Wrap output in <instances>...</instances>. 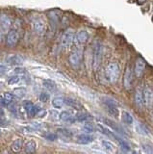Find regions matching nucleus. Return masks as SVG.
<instances>
[{
	"instance_id": "obj_1",
	"label": "nucleus",
	"mask_w": 153,
	"mask_h": 154,
	"mask_svg": "<svg viewBox=\"0 0 153 154\" xmlns=\"http://www.w3.org/2000/svg\"><path fill=\"white\" fill-rule=\"evenodd\" d=\"M119 73H121V67H119L118 63H109L105 69V77L110 82V83L115 84L118 82L119 78Z\"/></svg>"
},
{
	"instance_id": "obj_2",
	"label": "nucleus",
	"mask_w": 153,
	"mask_h": 154,
	"mask_svg": "<svg viewBox=\"0 0 153 154\" xmlns=\"http://www.w3.org/2000/svg\"><path fill=\"white\" fill-rule=\"evenodd\" d=\"M103 59V45L99 41L94 42L93 50V67L94 70H97L101 66Z\"/></svg>"
},
{
	"instance_id": "obj_3",
	"label": "nucleus",
	"mask_w": 153,
	"mask_h": 154,
	"mask_svg": "<svg viewBox=\"0 0 153 154\" xmlns=\"http://www.w3.org/2000/svg\"><path fill=\"white\" fill-rule=\"evenodd\" d=\"M32 27L34 32L39 36H44L46 32V22L44 21V19L41 17H35L33 19Z\"/></svg>"
},
{
	"instance_id": "obj_4",
	"label": "nucleus",
	"mask_w": 153,
	"mask_h": 154,
	"mask_svg": "<svg viewBox=\"0 0 153 154\" xmlns=\"http://www.w3.org/2000/svg\"><path fill=\"white\" fill-rule=\"evenodd\" d=\"M75 41V33L73 29H68L66 30V32L63 34L61 38V46L62 48H66L69 47L73 43V42Z\"/></svg>"
},
{
	"instance_id": "obj_5",
	"label": "nucleus",
	"mask_w": 153,
	"mask_h": 154,
	"mask_svg": "<svg viewBox=\"0 0 153 154\" xmlns=\"http://www.w3.org/2000/svg\"><path fill=\"white\" fill-rule=\"evenodd\" d=\"M82 57H83L82 50L79 49V48H76L69 56V64L73 67H78L81 65V62H82Z\"/></svg>"
},
{
	"instance_id": "obj_6",
	"label": "nucleus",
	"mask_w": 153,
	"mask_h": 154,
	"mask_svg": "<svg viewBox=\"0 0 153 154\" xmlns=\"http://www.w3.org/2000/svg\"><path fill=\"white\" fill-rule=\"evenodd\" d=\"M6 43L9 46H14L16 45L18 40H20V34H18V30H17L16 28L10 29L7 34H6Z\"/></svg>"
},
{
	"instance_id": "obj_7",
	"label": "nucleus",
	"mask_w": 153,
	"mask_h": 154,
	"mask_svg": "<svg viewBox=\"0 0 153 154\" xmlns=\"http://www.w3.org/2000/svg\"><path fill=\"white\" fill-rule=\"evenodd\" d=\"M23 107H24L25 112L27 113V115L29 116V117H35V116L39 114L40 111L41 110L40 109V107H38L37 105L33 104L29 100L23 101Z\"/></svg>"
},
{
	"instance_id": "obj_8",
	"label": "nucleus",
	"mask_w": 153,
	"mask_h": 154,
	"mask_svg": "<svg viewBox=\"0 0 153 154\" xmlns=\"http://www.w3.org/2000/svg\"><path fill=\"white\" fill-rule=\"evenodd\" d=\"M133 83V72L130 66H127L123 74V86L125 90H130Z\"/></svg>"
},
{
	"instance_id": "obj_9",
	"label": "nucleus",
	"mask_w": 153,
	"mask_h": 154,
	"mask_svg": "<svg viewBox=\"0 0 153 154\" xmlns=\"http://www.w3.org/2000/svg\"><path fill=\"white\" fill-rule=\"evenodd\" d=\"M145 69V61L141 57H138L135 62V69H134V72H135V76L140 78V77L143 74V71Z\"/></svg>"
},
{
	"instance_id": "obj_10",
	"label": "nucleus",
	"mask_w": 153,
	"mask_h": 154,
	"mask_svg": "<svg viewBox=\"0 0 153 154\" xmlns=\"http://www.w3.org/2000/svg\"><path fill=\"white\" fill-rule=\"evenodd\" d=\"M12 25L11 18L7 14H1L0 16V31L7 34V32L10 30V27Z\"/></svg>"
},
{
	"instance_id": "obj_11",
	"label": "nucleus",
	"mask_w": 153,
	"mask_h": 154,
	"mask_svg": "<svg viewBox=\"0 0 153 154\" xmlns=\"http://www.w3.org/2000/svg\"><path fill=\"white\" fill-rule=\"evenodd\" d=\"M14 99H15L14 94L4 93L3 94H0V106L1 107H9L14 103Z\"/></svg>"
},
{
	"instance_id": "obj_12",
	"label": "nucleus",
	"mask_w": 153,
	"mask_h": 154,
	"mask_svg": "<svg viewBox=\"0 0 153 154\" xmlns=\"http://www.w3.org/2000/svg\"><path fill=\"white\" fill-rule=\"evenodd\" d=\"M143 95H145V106L148 108H150L153 105V89L146 86L145 88L143 89Z\"/></svg>"
},
{
	"instance_id": "obj_13",
	"label": "nucleus",
	"mask_w": 153,
	"mask_h": 154,
	"mask_svg": "<svg viewBox=\"0 0 153 154\" xmlns=\"http://www.w3.org/2000/svg\"><path fill=\"white\" fill-rule=\"evenodd\" d=\"M135 103L139 106V107H142L143 105H145V95H143V88L140 87L136 90V93H135Z\"/></svg>"
},
{
	"instance_id": "obj_14",
	"label": "nucleus",
	"mask_w": 153,
	"mask_h": 154,
	"mask_svg": "<svg viewBox=\"0 0 153 154\" xmlns=\"http://www.w3.org/2000/svg\"><path fill=\"white\" fill-rule=\"evenodd\" d=\"M89 40V34L86 30H80L75 34V42L79 45H84Z\"/></svg>"
},
{
	"instance_id": "obj_15",
	"label": "nucleus",
	"mask_w": 153,
	"mask_h": 154,
	"mask_svg": "<svg viewBox=\"0 0 153 154\" xmlns=\"http://www.w3.org/2000/svg\"><path fill=\"white\" fill-rule=\"evenodd\" d=\"M93 141V136H90V135L88 133V134H80L77 136L76 138V142L80 144H89Z\"/></svg>"
},
{
	"instance_id": "obj_16",
	"label": "nucleus",
	"mask_w": 153,
	"mask_h": 154,
	"mask_svg": "<svg viewBox=\"0 0 153 154\" xmlns=\"http://www.w3.org/2000/svg\"><path fill=\"white\" fill-rule=\"evenodd\" d=\"M6 62L10 65H21L24 62V59L20 55H9L6 58Z\"/></svg>"
},
{
	"instance_id": "obj_17",
	"label": "nucleus",
	"mask_w": 153,
	"mask_h": 154,
	"mask_svg": "<svg viewBox=\"0 0 153 154\" xmlns=\"http://www.w3.org/2000/svg\"><path fill=\"white\" fill-rule=\"evenodd\" d=\"M102 122L107 125V126H109L111 129H113L115 132H117V133H119V134H123V131H122V129L118 126V125L113 122V120L111 119H102Z\"/></svg>"
},
{
	"instance_id": "obj_18",
	"label": "nucleus",
	"mask_w": 153,
	"mask_h": 154,
	"mask_svg": "<svg viewBox=\"0 0 153 154\" xmlns=\"http://www.w3.org/2000/svg\"><path fill=\"white\" fill-rule=\"evenodd\" d=\"M60 119L63 120V122H75L76 118L71 114L69 111H64L60 114Z\"/></svg>"
},
{
	"instance_id": "obj_19",
	"label": "nucleus",
	"mask_w": 153,
	"mask_h": 154,
	"mask_svg": "<svg viewBox=\"0 0 153 154\" xmlns=\"http://www.w3.org/2000/svg\"><path fill=\"white\" fill-rule=\"evenodd\" d=\"M36 147H37L36 142L33 141V140H29V141H27L24 144V151L26 153H35Z\"/></svg>"
},
{
	"instance_id": "obj_20",
	"label": "nucleus",
	"mask_w": 153,
	"mask_h": 154,
	"mask_svg": "<svg viewBox=\"0 0 153 154\" xmlns=\"http://www.w3.org/2000/svg\"><path fill=\"white\" fill-rule=\"evenodd\" d=\"M42 85H44V88L48 91H50V93H53V91H55L57 89L55 82H53L52 80H49V79H45L42 81Z\"/></svg>"
},
{
	"instance_id": "obj_21",
	"label": "nucleus",
	"mask_w": 153,
	"mask_h": 154,
	"mask_svg": "<svg viewBox=\"0 0 153 154\" xmlns=\"http://www.w3.org/2000/svg\"><path fill=\"white\" fill-rule=\"evenodd\" d=\"M21 147H22V140L20 138H17L16 139L15 141L13 142V143L11 144V149L13 152L17 153L21 150Z\"/></svg>"
},
{
	"instance_id": "obj_22",
	"label": "nucleus",
	"mask_w": 153,
	"mask_h": 154,
	"mask_svg": "<svg viewBox=\"0 0 153 154\" xmlns=\"http://www.w3.org/2000/svg\"><path fill=\"white\" fill-rule=\"evenodd\" d=\"M65 103L68 104L69 107L73 108L75 110H80L81 108H82V106H81V104L78 102L77 100H75L73 98H70V97H68L65 99Z\"/></svg>"
},
{
	"instance_id": "obj_23",
	"label": "nucleus",
	"mask_w": 153,
	"mask_h": 154,
	"mask_svg": "<svg viewBox=\"0 0 153 154\" xmlns=\"http://www.w3.org/2000/svg\"><path fill=\"white\" fill-rule=\"evenodd\" d=\"M97 129H98L99 131L101 132L102 134L106 135V136H109V137H113V138H115V139H117L118 141L119 140V138L117 136V135H115L113 132L110 131V130H108L107 128H105V126H103L102 124H97Z\"/></svg>"
},
{
	"instance_id": "obj_24",
	"label": "nucleus",
	"mask_w": 153,
	"mask_h": 154,
	"mask_svg": "<svg viewBox=\"0 0 153 154\" xmlns=\"http://www.w3.org/2000/svg\"><path fill=\"white\" fill-rule=\"evenodd\" d=\"M49 21H50V25L52 28H55L57 26V24L59 22V17L55 11L50 12L49 13Z\"/></svg>"
},
{
	"instance_id": "obj_25",
	"label": "nucleus",
	"mask_w": 153,
	"mask_h": 154,
	"mask_svg": "<svg viewBox=\"0 0 153 154\" xmlns=\"http://www.w3.org/2000/svg\"><path fill=\"white\" fill-rule=\"evenodd\" d=\"M64 104H65V99L63 97H55L52 100V106H53L55 109L63 108Z\"/></svg>"
},
{
	"instance_id": "obj_26",
	"label": "nucleus",
	"mask_w": 153,
	"mask_h": 154,
	"mask_svg": "<svg viewBox=\"0 0 153 154\" xmlns=\"http://www.w3.org/2000/svg\"><path fill=\"white\" fill-rule=\"evenodd\" d=\"M121 118H122L123 122L125 123H127V124H132L133 122H134L133 117L131 116V114L126 112V111H123V112H122V117Z\"/></svg>"
},
{
	"instance_id": "obj_27",
	"label": "nucleus",
	"mask_w": 153,
	"mask_h": 154,
	"mask_svg": "<svg viewBox=\"0 0 153 154\" xmlns=\"http://www.w3.org/2000/svg\"><path fill=\"white\" fill-rule=\"evenodd\" d=\"M58 134L60 135V136L62 138H65V139H69L70 137H72V133H71L69 130L68 129H64V128H62V129H58Z\"/></svg>"
},
{
	"instance_id": "obj_28",
	"label": "nucleus",
	"mask_w": 153,
	"mask_h": 154,
	"mask_svg": "<svg viewBox=\"0 0 153 154\" xmlns=\"http://www.w3.org/2000/svg\"><path fill=\"white\" fill-rule=\"evenodd\" d=\"M25 94H26V90L24 88H22V87L14 90V95L18 98H22L25 95Z\"/></svg>"
},
{
	"instance_id": "obj_29",
	"label": "nucleus",
	"mask_w": 153,
	"mask_h": 154,
	"mask_svg": "<svg viewBox=\"0 0 153 154\" xmlns=\"http://www.w3.org/2000/svg\"><path fill=\"white\" fill-rule=\"evenodd\" d=\"M76 119L79 120V122H87V120L92 119V116L87 114V113H80L76 116Z\"/></svg>"
},
{
	"instance_id": "obj_30",
	"label": "nucleus",
	"mask_w": 153,
	"mask_h": 154,
	"mask_svg": "<svg viewBox=\"0 0 153 154\" xmlns=\"http://www.w3.org/2000/svg\"><path fill=\"white\" fill-rule=\"evenodd\" d=\"M102 146L106 149L107 151H110V152H112L114 151V149H115V146L112 143H110L108 141H102Z\"/></svg>"
},
{
	"instance_id": "obj_31",
	"label": "nucleus",
	"mask_w": 153,
	"mask_h": 154,
	"mask_svg": "<svg viewBox=\"0 0 153 154\" xmlns=\"http://www.w3.org/2000/svg\"><path fill=\"white\" fill-rule=\"evenodd\" d=\"M7 124H8V119L6 118V115L4 114V112L1 109L0 110V125H2V126H6Z\"/></svg>"
},
{
	"instance_id": "obj_32",
	"label": "nucleus",
	"mask_w": 153,
	"mask_h": 154,
	"mask_svg": "<svg viewBox=\"0 0 153 154\" xmlns=\"http://www.w3.org/2000/svg\"><path fill=\"white\" fill-rule=\"evenodd\" d=\"M20 82V75H15V76H12L10 77V79L8 80V83L10 85H15V84H17Z\"/></svg>"
},
{
	"instance_id": "obj_33",
	"label": "nucleus",
	"mask_w": 153,
	"mask_h": 154,
	"mask_svg": "<svg viewBox=\"0 0 153 154\" xmlns=\"http://www.w3.org/2000/svg\"><path fill=\"white\" fill-rule=\"evenodd\" d=\"M136 129H137V131H138L139 134H141V135H147L146 129H145V127L143 126V125H142V123H138Z\"/></svg>"
},
{
	"instance_id": "obj_34",
	"label": "nucleus",
	"mask_w": 153,
	"mask_h": 154,
	"mask_svg": "<svg viewBox=\"0 0 153 154\" xmlns=\"http://www.w3.org/2000/svg\"><path fill=\"white\" fill-rule=\"evenodd\" d=\"M118 142H119V144H121V148L123 149V150H126V151L130 150V146H129V144L125 141H124V140L119 139Z\"/></svg>"
},
{
	"instance_id": "obj_35",
	"label": "nucleus",
	"mask_w": 153,
	"mask_h": 154,
	"mask_svg": "<svg viewBox=\"0 0 153 154\" xmlns=\"http://www.w3.org/2000/svg\"><path fill=\"white\" fill-rule=\"evenodd\" d=\"M44 138H45L46 140H48V141H55V140L57 139V135L54 134V133L49 132V133H46V134L44 135Z\"/></svg>"
},
{
	"instance_id": "obj_36",
	"label": "nucleus",
	"mask_w": 153,
	"mask_h": 154,
	"mask_svg": "<svg viewBox=\"0 0 153 154\" xmlns=\"http://www.w3.org/2000/svg\"><path fill=\"white\" fill-rule=\"evenodd\" d=\"M15 74L17 75H25L26 74V69H23V67H17V69H15Z\"/></svg>"
},
{
	"instance_id": "obj_37",
	"label": "nucleus",
	"mask_w": 153,
	"mask_h": 154,
	"mask_svg": "<svg viewBox=\"0 0 153 154\" xmlns=\"http://www.w3.org/2000/svg\"><path fill=\"white\" fill-rule=\"evenodd\" d=\"M49 99V94L47 93H41L40 94V100L41 102H47Z\"/></svg>"
},
{
	"instance_id": "obj_38",
	"label": "nucleus",
	"mask_w": 153,
	"mask_h": 154,
	"mask_svg": "<svg viewBox=\"0 0 153 154\" xmlns=\"http://www.w3.org/2000/svg\"><path fill=\"white\" fill-rule=\"evenodd\" d=\"M84 130L87 133H92L93 131V125L90 123H86L84 125Z\"/></svg>"
},
{
	"instance_id": "obj_39",
	"label": "nucleus",
	"mask_w": 153,
	"mask_h": 154,
	"mask_svg": "<svg viewBox=\"0 0 153 154\" xmlns=\"http://www.w3.org/2000/svg\"><path fill=\"white\" fill-rule=\"evenodd\" d=\"M142 147L146 153H153V146H150V144H143Z\"/></svg>"
},
{
	"instance_id": "obj_40",
	"label": "nucleus",
	"mask_w": 153,
	"mask_h": 154,
	"mask_svg": "<svg viewBox=\"0 0 153 154\" xmlns=\"http://www.w3.org/2000/svg\"><path fill=\"white\" fill-rule=\"evenodd\" d=\"M50 113V115H51V119H54V120H56V119H60V115L56 112V111H51V112H49Z\"/></svg>"
},
{
	"instance_id": "obj_41",
	"label": "nucleus",
	"mask_w": 153,
	"mask_h": 154,
	"mask_svg": "<svg viewBox=\"0 0 153 154\" xmlns=\"http://www.w3.org/2000/svg\"><path fill=\"white\" fill-rule=\"evenodd\" d=\"M6 72H7L6 66H0V76L5 75V74H6Z\"/></svg>"
},
{
	"instance_id": "obj_42",
	"label": "nucleus",
	"mask_w": 153,
	"mask_h": 154,
	"mask_svg": "<svg viewBox=\"0 0 153 154\" xmlns=\"http://www.w3.org/2000/svg\"><path fill=\"white\" fill-rule=\"evenodd\" d=\"M2 86H3V84L1 83V82H0V88H1V87H2Z\"/></svg>"
},
{
	"instance_id": "obj_43",
	"label": "nucleus",
	"mask_w": 153,
	"mask_h": 154,
	"mask_svg": "<svg viewBox=\"0 0 153 154\" xmlns=\"http://www.w3.org/2000/svg\"><path fill=\"white\" fill-rule=\"evenodd\" d=\"M140 2H142V1H145V0H139Z\"/></svg>"
}]
</instances>
